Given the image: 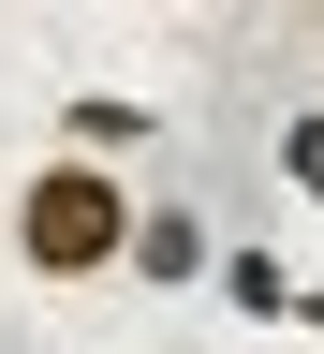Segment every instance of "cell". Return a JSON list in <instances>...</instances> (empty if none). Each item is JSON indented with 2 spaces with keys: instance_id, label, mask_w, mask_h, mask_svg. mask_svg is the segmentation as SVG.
I'll list each match as a JSON object with an SVG mask.
<instances>
[{
  "instance_id": "cell-5",
  "label": "cell",
  "mask_w": 324,
  "mask_h": 354,
  "mask_svg": "<svg viewBox=\"0 0 324 354\" xmlns=\"http://www.w3.org/2000/svg\"><path fill=\"white\" fill-rule=\"evenodd\" d=\"M280 192L324 207V104H280Z\"/></svg>"
},
{
  "instance_id": "cell-1",
  "label": "cell",
  "mask_w": 324,
  "mask_h": 354,
  "mask_svg": "<svg viewBox=\"0 0 324 354\" xmlns=\"http://www.w3.org/2000/svg\"><path fill=\"white\" fill-rule=\"evenodd\" d=\"M133 207H148V192H133V177L118 162H74V148H44L30 177H15V266H30V281H118V236H133Z\"/></svg>"
},
{
  "instance_id": "cell-3",
  "label": "cell",
  "mask_w": 324,
  "mask_h": 354,
  "mask_svg": "<svg viewBox=\"0 0 324 354\" xmlns=\"http://www.w3.org/2000/svg\"><path fill=\"white\" fill-rule=\"evenodd\" d=\"M207 295L236 310V325H324V281H295V266H280V251H251V236L207 266Z\"/></svg>"
},
{
  "instance_id": "cell-4",
  "label": "cell",
  "mask_w": 324,
  "mask_h": 354,
  "mask_svg": "<svg viewBox=\"0 0 324 354\" xmlns=\"http://www.w3.org/2000/svg\"><path fill=\"white\" fill-rule=\"evenodd\" d=\"M148 133H162V104H133V88H74L59 104V148L74 162H118V148H148Z\"/></svg>"
},
{
  "instance_id": "cell-2",
  "label": "cell",
  "mask_w": 324,
  "mask_h": 354,
  "mask_svg": "<svg viewBox=\"0 0 324 354\" xmlns=\"http://www.w3.org/2000/svg\"><path fill=\"white\" fill-rule=\"evenodd\" d=\"M207 266H221V236H207L192 207H133V236H118V281H148V295H192Z\"/></svg>"
}]
</instances>
